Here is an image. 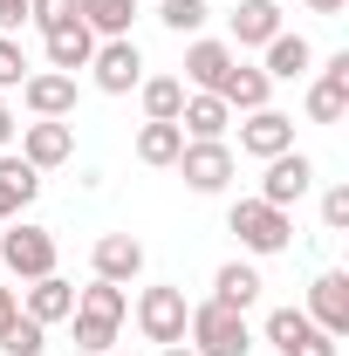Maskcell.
<instances>
[{"label":"cell","mask_w":349,"mask_h":356,"mask_svg":"<svg viewBox=\"0 0 349 356\" xmlns=\"http://www.w3.org/2000/svg\"><path fill=\"white\" fill-rule=\"evenodd\" d=\"M308 7H315V14H343L349 0H308Z\"/></svg>","instance_id":"obj_37"},{"label":"cell","mask_w":349,"mask_h":356,"mask_svg":"<svg viewBox=\"0 0 349 356\" xmlns=\"http://www.w3.org/2000/svg\"><path fill=\"white\" fill-rule=\"evenodd\" d=\"M158 21L172 35H199L206 28V0H158Z\"/></svg>","instance_id":"obj_29"},{"label":"cell","mask_w":349,"mask_h":356,"mask_svg":"<svg viewBox=\"0 0 349 356\" xmlns=\"http://www.w3.org/2000/svg\"><path fill=\"white\" fill-rule=\"evenodd\" d=\"M7 137H14V117H7V103H0V144H7Z\"/></svg>","instance_id":"obj_38"},{"label":"cell","mask_w":349,"mask_h":356,"mask_svg":"<svg viewBox=\"0 0 349 356\" xmlns=\"http://www.w3.org/2000/svg\"><path fill=\"white\" fill-rule=\"evenodd\" d=\"M308 62H315V48L302 35H274L267 42V83H295V76H308Z\"/></svg>","instance_id":"obj_22"},{"label":"cell","mask_w":349,"mask_h":356,"mask_svg":"<svg viewBox=\"0 0 349 356\" xmlns=\"http://www.w3.org/2000/svg\"><path fill=\"white\" fill-rule=\"evenodd\" d=\"M35 192H42V172L28 158H0V220H14Z\"/></svg>","instance_id":"obj_18"},{"label":"cell","mask_w":349,"mask_h":356,"mask_svg":"<svg viewBox=\"0 0 349 356\" xmlns=\"http://www.w3.org/2000/svg\"><path fill=\"white\" fill-rule=\"evenodd\" d=\"M322 226H329V233H343V226H349V185H336V192L322 199Z\"/></svg>","instance_id":"obj_33"},{"label":"cell","mask_w":349,"mask_h":356,"mask_svg":"<svg viewBox=\"0 0 349 356\" xmlns=\"http://www.w3.org/2000/svg\"><path fill=\"white\" fill-rule=\"evenodd\" d=\"M124 288L117 281H89V288H76V315H103V322H124Z\"/></svg>","instance_id":"obj_25"},{"label":"cell","mask_w":349,"mask_h":356,"mask_svg":"<svg viewBox=\"0 0 349 356\" xmlns=\"http://www.w3.org/2000/svg\"><path fill=\"white\" fill-rule=\"evenodd\" d=\"M28 21H35L42 35H55V28H69V21H83V14H76V0H28Z\"/></svg>","instance_id":"obj_31"},{"label":"cell","mask_w":349,"mask_h":356,"mask_svg":"<svg viewBox=\"0 0 349 356\" xmlns=\"http://www.w3.org/2000/svg\"><path fill=\"white\" fill-rule=\"evenodd\" d=\"M185 76L206 89V96H219V83L233 76V48H226V42H192V48H185Z\"/></svg>","instance_id":"obj_16"},{"label":"cell","mask_w":349,"mask_h":356,"mask_svg":"<svg viewBox=\"0 0 349 356\" xmlns=\"http://www.w3.org/2000/svg\"><path fill=\"white\" fill-rule=\"evenodd\" d=\"M76 14H83L89 35H103V42H124V35H131L137 0H76Z\"/></svg>","instance_id":"obj_17"},{"label":"cell","mask_w":349,"mask_h":356,"mask_svg":"<svg viewBox=\"0 0 349 356\" xmlns=\"http://www.w3.org/2000/svg\"><path fill=\"white\" fill-rule=\"evenodd\" d=\"M137 267H144V247H137L131 233H103V240H96V281H117V288H124Z\"/></svg>","instance_id":"obj_14"},{"label":"cell","mask_w":349,"mask_h":356,"mask_svg":"<svg viewBox=\"0 0 349 356\" xmlns=\"http://www.w3.org/2000/svg\"><path fill=\"white\" fill-rule=\"evenodd\" d=\"M89 69H96V89H103V96H131V89L144 83V55H137L131 35H124V42H103L89 55Z\"/></svg>","instance_id":"obj_6"},{"label":"cell","mask_w":349,"mask_h":356,"mask_svg":"<svg viewBox=\"0 0 349 356\" xmlns=\"http://www.w3.org/2000/svg\"><path fill=\"white\" fill-rule=\"evenodd\" d=\"M21 96H28V110H35V117H69V110H76V76H62V69L28 76Z\"/></svg>","instance_id":"obj_13"},{"label":"cell","mask_w":349,"mask_h":356,"mask_svg":"<svg viewBox=\"0 0 349 356\" xmlns=\"http://www.w3.org/2000/svg\"><path fill=\"white\" fill-rule=\"evenodd\" d=\"M0 350H7V356H42L48 350V329H42V322H28V315H14V322L0 329Z\"/></svg>","instance_id":"obj_27"},{"label":"cell","mask_w":349,"mask_h":356,"mask_svg":"<svg viewBox=\"0 0 349 356\" xmlns=\"http://www.w3.org/2000/svg\"><path fill=\"white\" fill-rule=\"evenodd\" d=\"M89 55H96V35H89L83 21H69V28H55V35H48V62H55L62 76L89 69Z\"/></svg>","instance_id":"obj_21"},{"label":"cell","mask_w":349,"mask_h":356,"mask_svg":"<svg viewBox=\"0 0 349 356\" xmlns=\"http://www.w3.org/2000/svg\"><path fill=\"white\" fill-rule=\"evenodd\" d=\"M21 83H28V55H21V42L0 35V89H21Z\"/></svg>","instance_id":"obj_32"},{"label":"cell","mask_w":349,"mask_h":356,"mask_svg":"<svg viewBox=\"0 0 349 356\" xmlns=\"http://www.w3.org/2000/svg\"><path fill=\"white\" fill-rule=\"evenodd\" d=\"M185 329H192V356H247V350H254L247 315H240V309H219V302L192 309V315H185Z\"/></svg>","instance_id":"obj_1"},{"label":"cell","mask_w":349,"mask_h":356,"mask_svg":"<svg viewBox=\"0 0 349 356\" xmlns=\"http://www.w3.org/2000/svg\"><path fill=\"white\" fill-rule=\"evenodd\" d=\"M178 151H185V131L178 124H144L137 131V158L144 165H178Z\"/></svg>","instance_id":"obj_24"},{"label":"cell","mask_w":349,"mask_h":356,"mask_svg":"<svg viewBox=\"0 0 349 356\" xmlns=\"http://www.w3.org/2000/svg\"><path fill=\"white\" fill-rule=\"evenodd\" d=\"M322 76H329V83H343V89H349V48H343V55H329V69H322Z\"/></svg>","instance_id":"obj_35"},{"label":"cell","mask_w":349,"mask_h":356,"mask_svg":"<svg viewBox=\"0 0 349 356\" xmlns=\"http://www.w3.org/2000/svg\"><path fill=\"white\" fill-rule=\"evenodd\" d=\"M76 350L110 356V350H117V322H103V315H76Z\"/></svg>","instance_id":"obj_30"},{"label":"cell","mask_w":349,"mask_h":356,"mask_svg":"<svg viewBox=\"0 0 349 356\" xmlns=\"http://www.w3.org/2000/svg\"><path fill=\"white\" fill-rule=\"evenodd\" d=\"M308 178H315V165H308L302 151H281V158H267L261 199H267V206H281V213H288V206H295V199L308 192Z\"/></svg>","instance_id":"obj_11"},{"label":"cell","mask_w":349,"mask_h":356,"mask_svg":"<svg viewBox=\"0 0 349 356\" xmlns=\"http://www.w3.org/2000/svg\"><path fill=\"white\" fill-rule=\"evenodd\" d=\"M185 288H144L137 295V329L151 343H185Z\"/></svg>","instance_id":"obj_5"},{"label":"cell","mask_w":349,"mask_h":356,"mask_svg":"<svg viewBox=\"0 0 349 356\" xmlns=\"http://www.w3.org/2000/svg\"><path fill=\"white\" fill-rule=\"evenodd\" d=\"M158 356H192V343H165V350H158Z\"/></svg>","instance_id":"obj_39"},{"label":"cell","mask_w":349,"mask_h":356,"mask_svg":"<svg viewBox=\"0 0 349 356\" xmlns=\"http://www.w3.org/2000/svg\"><path fill=\"white\" fill-rule=\"evenodd\" d=\"M281 35V0H240L233 7V42L240 48H267Z\"/></svg>","instance_id":"obj_12"},{"label":"cell","mask_w":349,"mask_h":356,"mask_svg":"<svg viewBox=\"0 0 349 356\" xmlns=\"http://www.w3.org/2000/svg\"><path fill=\"white\" fill-rule=\"evenodd\" d=\"M178 178H185L192 192H226V178H233V151H226L219 137H185V151H178Z\"/></svg>","instance_id":"obj_3"},{"label":"cell","mask_w":349,"mask_h":356,"mask_svg":"<svg viewBox=\"0 0 349 356\" xmlns=\"http://www.w3.org/2000/svg\"><path fill=\"white\" fill-rule=\"evenodd\" d=\"M226 226L240 233V247H247V254H281V247L295 240L288 213H281V206H267V199H240V206L226 213Z\"/></svg>","instance_id":"obj_2"},{"label":"cell","mask_w":349,"mask_h":356,"mask_svg":"<svg viewBox=\"0 0 349 356\" xmlns=\"http://www.w3.org/2000/svg\"><path fill=\"white\" fill-rule=\"evenodd\" d=\"M302 315L322 329V336H349V274H322V281L308 288Z\"/></svg>","instance_id":"obj_10"},{"label":"cell","mask_w":349,"mask_h":356,"mask_svg":"<svg viewBox=\"0 0 349 356\" xmlns=\"http://www.w3.org/2000/svg\"><path fill=\"white\" fill-rule=\"evenodd\" d=\"M14 315H21V302H14V288H0V329H7Z\"/></svg>","instance_id":"obj_36"},{"label":"cell","mask_w":349,"mask_h":356,"mask_svg":"<svg viewBox=\"0 0 349 356\" xmlns=\"http://www.w3.org/2000/svg\"><path fill=\"white\" fill-rule=\"evenodd\" d=\"M0 261L14 267L21 281H42V274H55V233H48V226H14V233H0Z\"/></svg>","instance_id":"obj_4"},{"label":"cell","mask_w":349,"mask_h":356,"mask_svg":"<svg viewBox=\"0 0 349 356\" xmlns=\"http://www.w3.org/2000/svg\"><path fill=\"white\" fill-rule=\"evenodd\" d=\"M21 158H28L35 172H55V165L76 158V131H69L62 117H35V124L21 131Z\"/></svg>","instance_id":"obj_8"},{"label":"cell","mask_w":349,"mask_h":356,"mask_svg":"<svg viewBox=\"0 0 349 356\" xmlns=\"http://www.w3.org/2000/svg\"><path fill=\"white\" fill-rule=\"evenodd\" d=\"M144 110H151V124H178L185 83H178V76H151V83H144Z\"/></svg>","instance_id":"obj_26"},{"label":"cell","mask_w":349,"mask_h":356,"mask_svg":"<svg viewBox=\"0 0 349 356\" xmlns=\"http://www.w3.org/2000/svg\"><path fill=\"white\" fill-rule=\"evenodd\" d=\"M267 69H240V62H233V76H226V83H219V103H226V110H267Z\"/></svg>","instance_id":"obj_23"},{"label":"cell","mask_w":349,"mask_h":356,"mask_svg":"<svg viewBox=\"0 0 349 356\" xmlns=\"http://www.w3.org/2000/svg\"><path fill=\"white\" fill-rule=\"evenodd\" d=\"M110 356H131V350H110Z\"/></svg>","instance_id":"obj_40"},{"label":"cell","mask_w":349,"mask_h":356,"mask_svg":"<svg viewBox=\"0 0 349 356\" xmlns=\"http://www.w3.org/2000/svg\"><path fill=\"white\" fill-rule=\"evenodd\" d=\"M240 151H247V158H281V151H295V117H281V110H247Z\"/></svg>","instance_id":"obj_9"},{"label":"cell","mask_w":349,"mask_h":356,"mask_svg":"<svg viewBox=\"0 0 349 356\" xmlns=\"http://www.w3.org/2000/svg\"><path fill=\"white\" fill-rule=\"evenodd\" d=\"M28 21V0H0V28H21Z\"/></svg>","instance_id":"obj_34"},{"label":"cell","mask_w":349,"mask_h":356,"mask_svg":"<svg viewBox=\"0 0 349 356\" xmlns=\"http://www.w3.org/2000/svg\"><path fill=\"white\" fill-rule=\"evenodd\" d=\"M343 110H349V89L343 83L322 76V83L308 89V117H315V124H343Z\"/></svg>","instance_id":"obj_28"},{"label":"cell","mask_w":349,"mask_h":356,"mask_svg":"<svg viewBox=\"0 0 349 356\" xmlns=\"http://www.w3.org/2000/svg\"><path fill=\"white\" fill-rule=\"evenodd\" d=\"M226 124H233V110L219 103V96H185V110H178V131L185 137H226Z\"/></svg>","instance_id":"obj_20"},{"label":"cell","mask_w":349,"mask_h":356,"mask_svg":"<svg viewBox=\"0 0 349 356\" xmlns=\"http://www.w3.org/2000/svg\"><path fill=\"white\" fill-rule=\"evenodd\" d=\"M267 343L281 356H336V336H322L302 309H274L267 315Z\"/></svg>","instance_id":"obj_7"},{"label":"cell","mask_w":349,"mask_h":356,"mask_svg":"<svg viewBox=\"0 0 349 356\" xmlns=\"http://www.w3.org/2000/svg\"><path fill=\"white\" fill-rule=\"evenodd\" d=\"M62 315H76V288L62 281V274H42V281H28V322H62Z\"/></svg>","instance_id":"obj_15"},{"label":"cell","mask_w":349,"mask_h":356,"mask_svg":"<svg viewBox=\"0 0 349 356\" xmlns=\"http://www.w3.org/2000/svg\"><path fill=\"white\" fill-rule=\"evenodd\" d=\"M213 302H219V309H240V315H247L254 302H261V274H254L247 261H226V267H219V281H213Z\"/></svg>","instance_id":"obj_19"}]
</instances>
